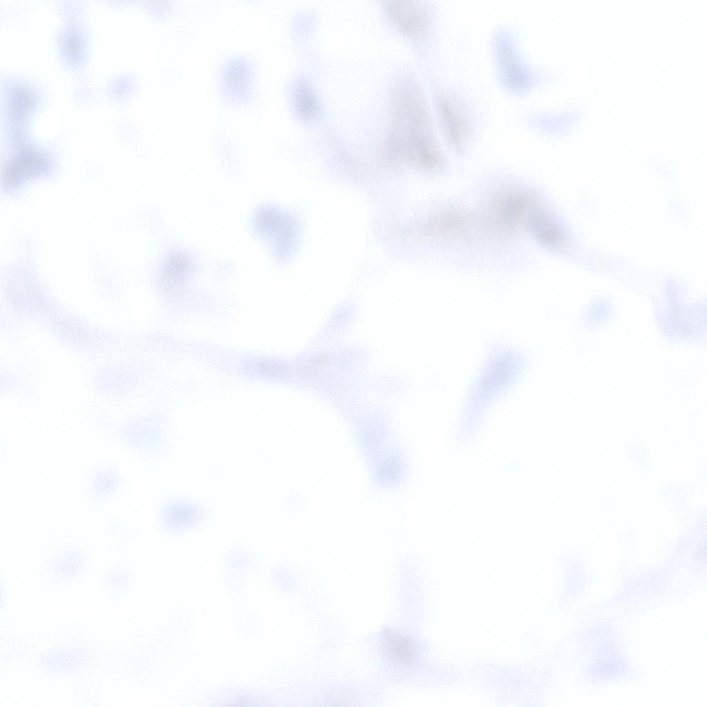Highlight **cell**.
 <instances>
[{"instance_id":"cell-1","label":"cell","mask_w":707,"mask_h":707,"mask_svg":"<svg viewBox=\"0 0 707 707\" xmlns=\"http://www.w3.org/2000/svg\"><path fill=\"white\" fill-rule=\"evenodd\" d=\"M390 128L384 143L392 163H409L427 170L439 168L443 159L434 136L424 96L416 82L406 78L391 90Z\"/></svg>"},{"instance_id":"cell-2","label":"cell","mask_w":707,"mask_h":707,"mask_svg":"<svg viewBox=\"0 0 707 707\" xmlns=\"http://www.w3.org/2000/svg\"><path fill=\"white\" fill-rule=\"evenodd\" d=\"M539 204L525 191L509 190L496 195L490 202L487 220L495 229L503 232L525 226L533 209Z\"/></svg>"},{"instance_id":"cell-3","label":"cell","mask_w":707,"mask_h":707,"mask_svg":"<svg viewBox=\"0 0 707 707\" xmlns=\"http://www.w3.org/2000/svg\"><path fill=\"white\" fill-rule=\"evenodd\" d=\"M388 16L403 33L414 37L426 32L429 15L425 8L411 0H389L384 3Z\"/></svg>"},{"instance_id":"cell-4","label":"cell","mask_w":707,"mask_h":707,"mask_svg":"<svg viewBox=\"0 0 707 707\" xmlns=\"http://www.w3.org/2000/svg\"><path fill=\"white\" fill-rule=\"evenodd\" d=\"M525 226L534 238L545 246L555 249L563 244L564 234L559 224L540 203L531 212Z\"/></svg>"},{"instance_id":"cell-5","label":"cell","mask_w":707,"mask_h":707,"mask_svg":"<svg viewBox=\"0 0 707 707\" xmlns=\"http://www.w3.org/2000/svg\"><path fill=\"white\" fill-rule=\"evenodd\" d=\"M454 102L440 98L439 110L447 137L455 146H461L469 133V122Z\"/></svg>"},{"instance_id":"cell-6","label":"cell","mask_w":707,"mask_h":707,"mask_svg":"<svg viewBox=\"0 0 707 707\" xmlns=\"http://www.w3.org/2000/svg\"><path fill=\"white\" fill-rule=\"evenodd\" d=\"M293 101L298 115L304 120L315 119L320 112L319 100L311 85L305 80L296 84Z\"/></svg>"},{"instance_id":"cell-7","label":"cell","mask_w":707,"mask_h":707,"mask_svg":"<svg viewBox=\"0 0 707 707\" xmlns=\"http://www.w3.org/2000/svg\"><path fill=\"white\" fill-rule=\"evenodd\" d=\"M385 646L392 660L400 665H409L415 659V651L407 637L387 630L384 633Z\"/></svg>"}]
</instances>
